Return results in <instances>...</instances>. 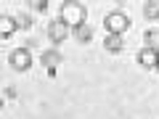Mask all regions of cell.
Returning a JSON list of instances; mask_svg holds the SVG:
<instances>
[{
    "mask_svg": "<svg viewBox=\"0 0 159 119\" xmlns=\"http://www.w3.org/2000/svg\"><path fill=\"white\" fill-rule=\"evenodd\" d=\"M85 19H88V13H85V6H82V3L69 0V3H64V6H61V21L66 24V27L77 29V27L85 24Z\"/></svg>",
    "mask_w": 159,
    "mask_h": 119,
    "instance_id": "obj_1",
    "label": "cell"
},
{
    "mask_svg": "<svg viewBox=\"0 0 159 119\" xmlns=\"http://www.w3.org/2000/svg\"><path fill=\"white\" fill-rule=\"evenodd\" d=\"M103 27H106L109 34H122L127 32V27H130V16L122 11H111L106 13V19H103Z\"/></svg>",
    "mask_w": 159,
    "mask_h": 119,
    "instance_id": "obj_2",
    "label": "cell"
},
{
    "mask_svg": "<svg viewBox=\"0 0 159 119\" xmlns=\"http://www.w3.org/2000/svg\"><path fill=\"white\" fill-rule=\"evenodd\" d=\"M8 61H11V66L16 69V72H27V69L32 66V53H29L27 48H16V51L8 56Z\"/></svg>",
    "mask_w": 159,
    "mask_h": 119,
    "instance_id": "obj_3",
    "label": "cell"
},
{
    "mask_svg": "<svg viewBox=\"0 0 159 119\" xmlns=\"http://www.w3.org/2000/svg\"><path fill=\"white\" fill-rule=\"evenodd\" d=\"M72 32H74V29H72V27H66L61 19H58V21H53L51 27H48V37H51L53 42H64V40H66Z\"/></svg>",
    "mask_w": 159,
    "mask_h": 119,
    "instance_id": "obj_4",
    "label": "cell"
},
{
    "mask_svg": "<svg viewBox=\"0 0 159 119\" xmlns=\"http://www.w3.org/2000/svg\"><path fill=\"white\" fill-rule=\"evenodd\" d=\"M157 61H159V53H157V51L143 48V51L138 53V64H141L143 69H157Z\"/></svg>",
    "mask_w": 159,
    "mask_h": 119,
    "instance_id": "obj_5",
    "label": "cell"
},
{
    "mask_svg": "<svg viewBox=\"0 0 159 119\" xmlns=\"http://www.w3.org/2000/svg\"><path fill=\"white\" fill-rule=\"evenodd\" d=\"M13 29H19V27H16V21H13V16L3 13V16H0V37L8 40V37L13 34Z\"/></svg>",
    "mask_w": 159,
    "mask_h": 119,
    "instance_id": "obj_6",
    "label": "cell"
},
{
    "mask_svg": "<svg viewBox=\"0 0 159 119\" xmlns=\"http://www.w3.org/2000/svg\"><path fill=\"white\" fill-rule=\"evenodd\" d=\"M40 61H43V66L48 69V74L53 77V72H56V66H58V61H61V56H58L56 51H48V53H43V58H40Z\"/></svg>",
    "mask_w": 159,
    "mask_h": 119,
    "instance_id": "obj_7",
    "label": "cell"
},
{
    "mask_svg": "<svg viewBox=\"0 0 159 119\" xmlns=\"http://www.w3.org/2000/svg\"><path fill=\"white\" fill-rule=\"evenodd\" d=\"M143 40H146V45H143V48H148V51H157V53H159V32H157V29H148V32L143 34Z\"/></svg>",
    "mask_w": 159,
    "mask_h": 119,
    "instance_id": "obj_8",
    "label": "cell"
},
{
    "mask_svg": "<svg viewBox=\"0 0 159 119\" xmlns=\"http://www.w3.org/2000/svg\"><path fill=\"white\" fill-rule=\"evenodd\" d=\"M103 48H106L109 53L122 51V40H119V34H106V40H103Z\"/></svg>",
    "mask_w": 159,
    "mask_h": 119,
    "instance_id": "obj_9",
    "label": "cell"
},
{
    "mask_svg": "<svg viewBox=\"0 0 159 119\" xmlns=\"http://www.w3.org/2000/svg\"><path fill=\"white\" fill-rule=\"evenodd\" d=\"M74 37H77L80 42H88V40L93 37V32H90V27H88V24H82V27L74 29Z\"/></svg>",
    "mask_w": 159,
    "mask_h": 119,
    "instance_id": "obj_10",
    "label": "cell"
},
{
    "mask_svg": "<svg viewBox=\"0 0 159 119\" xmlns=\"http://www.w3.org/2000/svg\"><path fill=\"white\" fill-rule=\"evenodd\" d=\"M13 21H16L19 29H29V27H32V19H29L27 13H16V16H13Z\"/></svg>",
    "mask_w": 159,
    "mask_h": 119,
    "instance_id": "obj_11",
    "label": "cell"
},
{
    "mask_svg": "<svg viewBox=\"0 0 159 119\" xmlns=\"http://www.w3.org/2000/svg\"><path fill=\"white\" fill-rule=\"evenodd\" d=\"M143 13H146L148 19H157L159 16V3H146V6H143Z\"/></svg>",
    "mask_w": 159,
    "mask_h": 119,
    "instance_id": "obj_12",
    "label": "cell"
},
{
    "mask_svg": "<svg viewBox=\"0 0 159 119\" xmlns=\"http://www.w3.org/2000/svg\"><path fill=\"white\" fill-rule=\"evenodd\" d=\"M32 11H37V13L48 11V3H43V0H40V3H32Z\"/></svg>",
    "mask_w": 159,
    "mask_h": 119,
    "instance_id": "obj_13",
    "label": "cell"
},
{
    "mask_svg": "<svg viewBox=\"0 0 159 119\" xmlns=\"http://www.w3.org/2000/svg\"><path fill=\"white\" fill-rule=\"evenodd\" d=\"M6 98H16V90L13 87H6Z\"/></svg>",
    "mask_w": 159,
    "mask_h": 119,
    "instance_id": "obj_14",
    "label": "cell"
},
{
    "mask_svg": "<svg viewBox=\"0 0 159 119\" xmlns=\"http://www.w3.org/2000/svg\"><path fill=\"white\" fill-rule=\"evenodd\" d=\"M157 72H159V61H157Z\"/></svg>",
    "mask_w": 159,
    "mask_h": 119,
    "instance_id": "obj_15",
    "label": "cell"
}]
</instances>
